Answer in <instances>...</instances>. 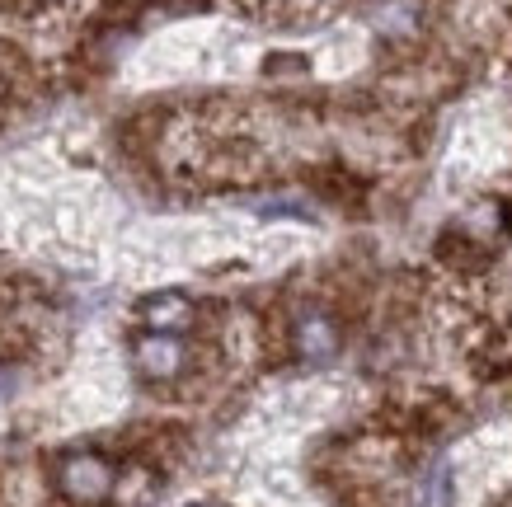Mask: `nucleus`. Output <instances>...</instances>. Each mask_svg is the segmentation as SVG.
Here are the masks:
<instances>
[{
  "mask_svg": "<svg viewBox=\"0 0 512 507\" xmlns=\"http://www.w3.org/2000/svg\"><path fill=\"white\" fill-rule=\"evenodd\" d=\"M207 507H212V503H207Z\"/></svg>",
  "mask_w": 512,
  "mask_h": 507,
  "instance_id": "39448f33",
  "label": "nucleus"
},
{
  "mask_svg": "<svg viewBox=\"0 0 512 507\" xmlns=\"http://www.w3.org/2000/svg\"><path fill=\"white\" fill-rule=\"evenodd\" d=\"M137 367L146 376H156V381H170L174 371L184 367V343L170 334H151L137 343Z\"/></svg>",
  "mask_w": 512,
  "mask_h": 507,
  "instance_id": "f03ea898",
  "label": "nucleus"
},
{
  "mask_svg": "<svg viewBox=\"0 0 512 507\" xmlns=\"http://www.w3.org/2000/svg\"><path fill=\"white\" fill-rule=\"evenodd\" d=\"M146 320L156 324V329H179L188 320V301L184 296H156L151 306H146Z\"/></svg>",
  "mask_w": 512,
  "mask_h": 507,
  "instance_id": "20e7f679",
  "label": "nucleus"
},
{
  "mask_svg": "<svg viewBox=\"0 0 512 507\" xmlns=\"http://www.w3.org/2000/svg\"><path fill=\"white\" fill-rule=\"evenodd\" d=\"M296 348H301V357L306 362H329V357L339 353V329L325 320V315H301V324H296Z\"/></svg>",
  "mask_w": 512,
  "mask_h": 507,
  "instance_id": "7ed1b4c3",
  "label": "nucleus"
},
{
  "mask_svg": "<svg viewBox=\"0 0 512 507\" xmlns=\"http://www.w3.org/2000/svg\"><path fill=\"white\" fill-rule=\"evenodd\" d=\"M62 489L71 493L76 503H99V498L113 489L109 461H99V456H66L62 461Z\"/></svg>",
  "mask_w": 512,
  "mask_h": 507,
  "instance_id": "f257e3e1",
  "label": "nucleus"
}]
</instances>
